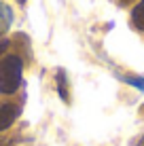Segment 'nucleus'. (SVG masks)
I'll return each instance as SVG.
<instances>
[{"mask_svg": "<svg viewBox=\"0 0 144 146\" xmlns=\"http://www.w3.org/2000/svg\"><path fill=\"white\" fill-rule=\"evenodd\" d=\"M23 62L17 55H4L0 59V93H15L21 85Z\"/></svg>", "mask_w": 144, "mask_h": 146, "instance_id": "f257e3e1", "label": "nucleus"}, {"mask_svg": "<svg viewBox=\"0 0 144 146\" xmlns=\"http://www.w3.org/2000/svg\"><path fill=\"white\" fill-rule=\"evenodd\" d=\"M17 117H19V106L17 104L2 102L0 104V131L9 129L15 121H17Z\"/></svg>", "mask_w": 144, "mask_h": 146, "instance_id": "f03ea898", "label": "nucleus"}, {"mask_svg": "<svg viewBox=\"0 0 144 146\" xmlns=\"http://www.w3.org/2000/svg\"><path fill=\"white\" fill-rule=\"evenodd\" d=\"M131 21H133V26H136L138 30H142V32H144V0H140V2L133 7Z\"/></svg>", "mask_w": 144, "mask_h": 146, "instance_id": "7ed1b4c3", "label": "nucleus"}, {"mask_svg": "<svg viewBox=\"0 0 144 146\" xmlns=\"http://www.w3.org/2000/svg\"><path fill=\"white\" fill-rule=\"evenodd\" d=\"M13 21V13L7 4H0V34H4Z\"/></svg>", "mask_w": 144, "mask_h": 146, "instance_id": "20e7f679", "label": "nucleus"}, {"mask_svg": "<svg viewBox=\"0 0 144 146\" xmlns=\"http://www.w3.org/2000/svg\"><path fill=\"white\" fill-rule=\"evenodd\" d=\"M57 91H59V95H62V100L64 102H68V85H66V74L62 72V70H59L57 72Z\"/></svg>", "mask_w": 144, "mask_h": 146, "instance_id": "39448f33", "label": "nucleus"}, {"mask_svg": "<svg viewBox=\"0 0 144 146\" xmlns=\"http://www.w3.org/2000/svg\"><path fill=\"white\" fill-rule=\"evenodd\" d=\"M125 83L136 87V89H140V91H144V76H125Z\"/></svg>", "mask_w": 144, "mask_h": 146, "instance_id": "423d86ee", "label": "nucleus"}, {"mask_svg": "<svg viewBox=\"0 0 144 146\" xmlns=\"http://www.w3.org/2000/svg\"><path fill=\"white\" fill-rule=\"evenodd\" d=\"M7 47H9V40H7V38H0V57L4 55V51H7Z\"/></svg>", "mask_w": 144, "mask_h": 146, "instance_id": "0eeeda50", "label": "nucleus"}, {"mask_svg": "<svg viewBox=\"0 0 144 146\" xmlns=\"http://www.w3.org/2000/svg\"><path fill=\"white\" fill-rule=\"evenodd\" d=\"M138 146H144V135L140 138V142H138Z\"/></svg>", "mask_w": 144, "mask_h": 146, "instance_id": "6e6552de", "label": "nucleus"}, {"mask_svg": "<svg viewBox=\"0 0 144 146\" xmlns=\"http://www.w3.org/2000/svg\"><path fill=\"white\" fill-rule=\"evenodd\" d=\"M17 2H26V0H17Z\"/></svg>", "mask_w": 144, "mask_h": 146, "instance_id": "1a4fd4ad", "label": "nucleus"}, {"mask_svg": "<svg viewBox=\"0 0 144 146\" xmlns=\"http://www.w3.org/2000/svg\"><path fill=\"white\" fill-rule=\"evenodd\" d=\"M0 146H2V144H0Z\"/></svg>", "mask_w": 144, "mask_h": 146, "instance_id": "9d476101", "label": "nucleus"}]
</instances>
